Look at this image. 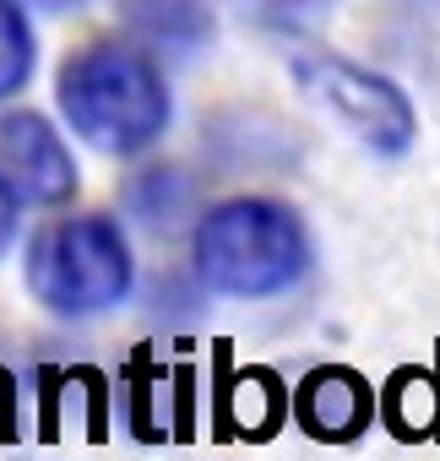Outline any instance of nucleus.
Returning <instances> with one entry per match:
<instances>
[{
    "instance_id": "obj_9",
    "label": "nucleus",
    "mask_w": 440,
    "mask_h": 461,
    "mask_svg": "<svg viewBox=\"0 0 440 461\" xmlns=\"http://www.w3.org/2000/svg\"><path fill=\"white\" fill-rule=\"evenodd\" d=\"M17 429V391H12V375L0 369V439H12Z\"/></svg>"
},
{
    "instance_id": "obj_3",
    "label": "nucleus",
    "mask_w": 440,
    "mask_h": 461,
    "mask_svg": "<svg viewBox=\"0 0 440 461\" xmlns=\"http://www.w3.org/2000/svg\"><path fill=\"white\" fill-rule=\"evenodd\" d=\"M28 294L60 315V321H93L115 304H125L131 283H136V261H131V240L125 228L104 212H77V217H55L28 240Z\"/></svg>"
},
{
    "instance_id": "obj_10",
    "label": "nucleus",
    "mask_w": 440,
    "mask_h": 461,
    "mask_svg": "<svg viewBox=\"0 0 440 461\" xmlns=\"http://www.w3.org/2000/svg\"><path fill=\"white\" fill-rule=\"evenodd\" d=\"M12 240H17V201L0 190V256L12 250Z\"/></svg>"
},
{
    "instance_id": "obj_6",
    "label": "nucleus",
    "mask_w": 440,
    "mask_h": 461,
    "mask_svg": "<svg viewBox=\"0 0 440 461\" xmlns=\"http://www.w3.org/2000/svg\"><path fill=\"white\" fill-rule=\"evenodd\" d=\"M289 412H294V423H299L310 439L348 445V439H359V434L370 429L375 396H370L364 375H353V369H343V364H321V369H310V375L294 385Z\"/></svg>"
},
{
    "instance_id": "obj_2",
    "label": "nucleus",
    "mask_w": 440,
    "mask_h": 461,
    "mask_svg": "<svg viewBox=\"0 0 440 461\" xmlns=\"http://www.w3.org/2000/svg\"><path fill=\"white\" fill-rule=\"evenodd\" d=\"M190 261L212 294L272 299L310 272V234L299 212L272 195H229L201 212L190 234Z\"/></svg>"
},
{
    "instance_id": "obj_5",
    "label": "nucleus",
    "mask_w": 440,
    "mask_h": 461,
    "mask_svg": "<svg viewBox=\"0 0 440 461\" xmlns=\"http://www.w3.org/2000/svg\"><path fill=\"white\" fill-rule=\"evenodd\" d=\"M82 174L66 147V136L39 109L0 114V190L17 206H66L77 195Z\"/></svg>"
},
{
    "instance_id": "obj_4",
    "label": "nucleus",
    "mask_w": 440,
    "mask_h": 461,
    "mask_svg": "<svg viewBox=\"0 0 440 461\" xmlns=\"http://www.w3.org/2000/svg\"><path fill=\"white\" fill-rule=\"evenodd\" d=\"M294 82L305 87L310 104H321L353 141H364L380 158H402L418 136V114H413L408 93L391 77H380L348 55L310 50L294 60Z\"/></svg>"
},
{
    "instance_id": "obj_8",
    "label": "nucleus",
    "mask_w": 440,
    "mask_h": 461,
    "mask_svg": "<svg viewBox=\"0 0 440 461\" xmlns=\"http://www.w3.org/2000/svg\"><path fill=\"white\" fill-rule=\"evenodd\" d=\"M131 23L163 44H196L212 28L196 0H131Z\"/></svg>"
},
{
    "instance_id": "obj_11",
    "label": "nucleus",
    "mask_w": 440,
    "mask_h": 461,
    "mask_svg": "<svg viewBox=\"0 0 440 461\" xmlns=\"http://www.w3.org/2000/svg\"><path fill=\"white\" fill-rule=\"evenodd\" d=\"M33 6H44V12H71V6H82V0H33Z\"/></svg>"
},
{
    "instance_id": "obj_1",
    "label": "nucleus",
    "mask_w": 440,
    "mask_h": 461,
    "mask_svg": "<svg viewBox=\"0 0 440 461\" xmlns=\"http://www.w3.org/2000/svg\"><path fill=\"white\" fill-rule=\"evenodd\" d=\"M55 104L66 125L104 158H142L163 141L174 98L163 66L131 39H93L60 60Z\"/></svg>"
},
{
    "instance_id": "obj_7",
    "label": "nucleus",
    "mask_w": 440,
    "mask_h": 461,
    "mask_svg": "<svg viewBox=\"0 0 440 461\" xmlns=\"http://www.w3.org/2000/svg\"><path fill=\"white\" fill-rule=\"evenodd\" d=\"M39 71V33L23 0H0V104H12Z\"/></svg>"
}]
</instances>
